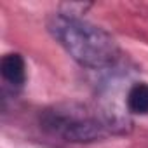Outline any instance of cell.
Instances as JSON below:
<instances>
[{
  "label": "cell",
  "instance_id": "1",
  "mask_svg": "<svg viewBox=\"0 0 148 148\" xmlns=\"http://www.w3.org/2000/svg\"><path fill=\"white\" fill-rule=\"evenodd\" d=\"M131 120L87 103H58L38 113V127L64 143H94L129 132Z\"/></svg>",
  "mask_w": 148,
  "mask_h": 148
},
{
  "label": "cell",
  "instance_id": "2",
  "mask_svg": "<svg viewBox=\"0 0 148 148\" xmlns=\"http://www.w3.org/2000/svg\"><path fill=\"white\" fill-rule=\"evenodd\" d=\"M47 30L64 52L82 68L110 70L122 59V51L112 33L71 11L51 14Z\"/></svg>",
  "mask_w": 148,
  "mask_h": 148
},
{
  "label": "cell",
  "instance_id": "3",
  "mask_svg": "<svg viewBox=\"0 0 148 148\" xmlns=\"http://www.w3.org/2000/svg\"><path fill=\"white\" fill-rule=\"evenodd\" d=\"M0 75L4 82V94L16 96L26 84V61L19 52H7L0 61Z\"/></svg>",
  "mask_w": 148,
  "mask_h": 148
},
{
  "label": "cell",
  "instance_id": "4",
  "mask_svg": "<svg viewBox=\"0 0 148 148\" xmlns=\"http://www.w3.org/2000/svg\"><path fill=\"white\" fill-rule=\"evenodd\" d=\"M125 108L132 115H148V82H134L125 94Z\"/></svg>",
  "mask_w": 148,
  "mask_h": 148
}]
</instances>
